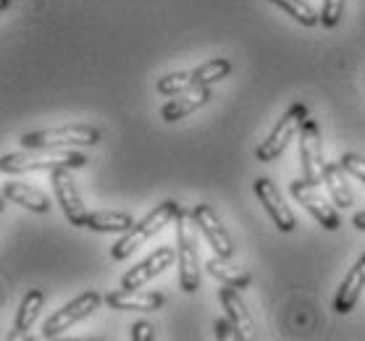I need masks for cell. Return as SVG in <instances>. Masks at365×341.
<instances>
[{
  "mask_svg": "<svg viewBox=\"0 0 365 341\" xmlns=\"http://www.w3.org/2000/svg\"><path fill=\"white\" fill-rule=\"evenodd\" d=\"M179 210H182V205H179L176 200L160 202L158 208L153 210V213H148V216L142 218L137 226H132V229H129V231H126L124 236H121V239L110 247V258H113V260H126L134 250H137V247H142L150 236H155L163 226L174 224V218H176V213H179Z\"/></svg>",
  "mask_w": 365,
  "mask_h": 341,
  "instance_id": "cell-1",
  "label": "cell"
},
{
  "mask_svg": "<svg viewBox=\"0 0 365 341\" xmlns=\"http://www.w3.org/2000/svg\"><path fill=\"white\" fill-rule=\"evenodd\" d=\"M82 168L87 158L82 152L71 150H29V152H9L0 158L3 174H24V171H53V168Z\"/></svg>",
  "mask_w": 365,
  "mask_h": 341,
  "instance_id": "cell-2",
  "label": "cell"
},
{
  "mask_svg": "<svg viewBox=\"0 0 365 341\" xmlns=\"http://www.w3.org/2000/svg\"><path fill=\"white\" fill-rule=\"evenodd\" d=\"M176 229V266H179V286L187 294H195L200 289V252L197 241L192 236L187 213L179 210L174 218Z\"/></svg>",
  "mask_w": 365,
  "mask_h": 341,
  "instance_id": "cell-3",
  "label": "cell"
},
{
  "mask_svg": "<svg viewBox=\"0 0 365 341\" xmlns=\"http://www.w3.org/2000/svg\"><path fill=\"white\" fill-rule=\"evenodd\" d=\"M26 150H61L71 145H98L100 132L87 124H68L61 129H42L21 137Z\"/></svg>",
  "mask_w": 365,
  "mask_h": 341,
  "instance_id": "cell-4",
  "label": "cell"
},
{
  "mask_svg": "<svg viewBox=\"0 0 365 341\" xmlns=\"http://www.w3.org/2000/svg\"><path fill=\"white\" fill-rule=\"evenodd\" d=\"M305 121H307V105L305 103H294L282 116V121L274 126V132L266 137V142H260V147L255 150V158L260 163H274L276 158H282V152L289 147V142L297 137Z\"/></svg>",
  "mask_w": 365,
  "mask_h": 341,
  "instance_id": "cell-5",
  "label": "cell"
},
{
  "mask_svg": "<svg viewBox=\"0 0 365 341\" xmlns=\"http://www.w3.org/2000/svg\"><path fill=\"white\" fill-rule=\"evenodd\" d=\"M100 302H103V297H100L98 291L90 289V291H84V294H79L76 300H71L61 310H56V313L45 320V325H42V336H45V339H56V336H61V333L68 331V328L76 325L79 320L90 318L92 313L100 308Z\"/></svg>",
  "mask_w": 365,
  "mask_h": 341,
  "instance_id": "cell-6",
  "label": "cell"
},
{
  "mask_svg": "<svg viewBox=\"0 0 365 341\" xmlns=\"http://www.w3.org/2000/svg\"><path fill=\"white\" fill-rule=\"evenodd\" d=\"M299 166H302V179L313 187L324 184V152H321V132L318 124L307 118L299 129Z\"/></svg>",
  "mask_w": 365,
  "mask_h": 341,
  "instance_id": "cell-7",
  "label": "cell"
},
{
  "mask_svg": "<svg viewBox=\"0 0 365 341\" xmlns=\"http://www.w3.org/2000/svg\"><path fill=\"white\" fill-rule=\"evenodd\" d=\"M50 182H53V189H56V200L63 208V216L71 221V226H87L90 221V213L84 208L82 197H79V189H76L74 179H71V168L61 166L50 171Z\"/></svg>",
  "mask_w": 365,
  "mask_h": 341,
  "instance_id": "cell-8",
  "label": "cell"
},
{
  "mask_svg": "<svg viewBox=\"0 0 365 341\" xmlns=\"http://www.w3.org/2000/svg\"><path fill=\"white\" fill-rule=\"evenodd\" d=\"M289 192H292V197H294V200H297L299 205L310 213V216L316 218L324 229H329V231H336V229L341 226L339 213L334 210V205H329V202L318 194L316 187H313L310 182H305V179H297V182H292Z\"/></svg>",
  "mask_w": 365,
  "mask_h": 341,
  "instance_id": "cell-9",
  "label": "cell"
},
{
  "mask_svg": "<svg viewBox=\"0 0 365 341\" xmlns=\"http://www.w3.org/2000/svg\"><path fill=\"white\" fill-rule=\"evenodd\" d=\"M190 216L200 231L205 234V239L210 241V247L216 250V255L232 260L234 241H232V236H229V231L221 226V221H218V216L213 213V208H210V205H195Z\"/></svg>",
  "mask_w": 365,
  "mask_h": 341,
  "instance_id": "cell-10",
  "label": "cell"
},
{
  "mask_svg": "<svg viewBox=\"0 0 365 341\" xmlns=\"http://www.w3.org/2000/svg\"><path fill=\"white\" fill-rule=\"evenodd\" d=\"M176 263V252L171 247H158V250L148 255L140 266H134L132 271H126L124 278H121V286L124 289H142L148 281H153L158 273H163L166 268H171Z\"/></svg>",
  "mask_w": 365,
  "mask_h": 341,
  "instance_id": "cell-11",
  "label": "cell"
},
{
  "mask_svg": "<svg viewBox=\"0 0 365 341\" xmlns=\"http://www.w3.org/2000/svg\"><path fill=\"white\" fill-rule=\"evenodd\" d=\"M252 187H255V194H257V200H260V205H266L268 216L274 218L276 229L284 234H289L292 229L297 226V221H294V216H292V210L284 205L282 192L276 189V184L271 182L268 176H257Z\"/></svg>",
  "mask_w": 365,
  "mask_h": 341,
  "instance_id": "cell-12",
  "label": "cell"
},
{
  "mask_svg": "<svg viewBox=\"0 0 365 341\" xmlns=\"http://www.w3.org/2000/svg\"><path fill=\"white\" fill-rule=\"evenodd\" d=\"M113 310H140V313H153V310L163 308V294L158 291H140V289H121L118 291H110L108 297H106Z\"/></svg>",
  "mask_w": 365,
  "mask_h": 341,
  "instance_id": "cell-13",
  "label": "cell"
},
{
  "mask_svg": "<svg viewBox=\"0 0 365 341\" xmlns=\"http://www.w3.org/2000/svg\"><path fill=\"white\" fill-rule=\"evenodd\" d=\"M210 98H213L210 87H205V84L202 87H192V90L176 95V100H168L163 105V110H160V116H163V121H182L184 116H190L197 108H202Z\"/></svg>",
  "mask_w": 365,
  "mask_h": 341,
  "instance_id": "cell-14",
  "label": "cell"
},
{
  "mask_svg": "<svg viewBox=\"0 0 365 341\" xmlns=\"http://www.w3.org/2000/svg\"><path fill=\"white\" fill-rule=\"evenodd\" d=\"M365 289V255L357 260L355 266L349 268V273L344 276L339 291H336V302H334V310L347 315L349 310L355 308L357 300H360V291Z\"/></svg>",
  "mask_w": 365,
  "mask_h": 341,
  "instance_id": "cell-15",
  "label": "cell"
},
{
  "mask_svg": "<svg viewBox=\"0 0 365 341\" xmlns=\"http://www.w3.org/2000/svg\"><path fill=\"white\" fill-rule=\"evenodd\" d=\"M218 300H221V305H224L226 315L234 320V325H237V331H240L242 339H255V320H252V315H250L247 308H245L240 291L234 289V286H226L224 283V289L218 291Z\"/></svg>",
  "mask_w": 365,
  "mask_h": 341,
  "instance_id": "cell-16",
  "label": "cell"
},
{
  "mask_svg": "<svg viewBox=\"0 0 365 341\" xmlns=\"http://www.w3.org/2000/svg\"><path fill=\"white\" fill-rule=\"evenodd\" d=\"M3 197L11 202H16L21 208L32 210V213H48L50 210V200L42 194L40 189H32L29 184L21 182H9L3 187Z\"/></svg>",
  "mask_w": 365,
  "mask_h": 341,
  "instance_id": "cell-17",
  "label": "cell"
},
{
  "mask_svg": "<svg viewBox=\"0 0 365 341\" xmlns=\"http://www.w3.org/2000/svg\"><path fill=\"white\" fill-rule=\"evenodd\" d=\"M207 273L213 276V278H218L221 283H226V286H234V289H247L250 283H252V276L247 273V271H242V268L232 266L229 263V258H221V255H216V258H210L205 263Z\"/></svg>",
  "mask_w": 365,
  "mask_h": 341,
  "instance_id": "cell-18",
  "label": "cell"
},
{
  "mask_svg": "<svg viewBox=\"0 0 365 341\" xmlns=\"http://www.w3.org/2000/svg\"><path fill=\"white\" fill-rule=\"evenodd\" d=\"M132 226L134 218L121 210H98V213H90V221H87V229L103 234H126Z\"/></svg>",
  "mask_w": 365,
  "mask_h": 341,
  "instance_id": "cell-19",
  "label": "cell"
},
{
  "mask_svg": "<svg viewBox=\"0 0 365 341\" xmlns=\"http://www.w3.org/2000/svg\"><path fill=\"white\" fill-rule=\"evenodd\" d=\"M324 184L326 189L331 192L334 205H339V208H349L352 205V192H349L347 182H344V166L341 163H326Z\"/></svg>",
  "mask_w": 365,
  "mask_h": 341,
  "instance_id": "cell-20",
  "label": "cell"
},
{
  "mask_svg": "<svg viewBox=\"0 0 365 341\" xmlns=\"http://www.w3.org/2000/svg\"><path fill=\"white\" fill-rule=\"evenodd\" d=\"M42 305H45V294H42L40 289H29V294L21 300V308H19V313H16V325H14V331L16 333L29 331L32 323L37 320V315H40Z\"/></svg>",
  "mask_w": 365,
  "mask_h": 341,
  "instance_id": "cell-21",
  "label": "cell"
},
{
  "mask_svg": "<svg viewBox=\"0 0 365 341\" xmlns=\"http://www.w3.org/2000/svg\"><path fill=\"white\" fill-rule=\"evenodd\" d=\"M271 3H274V6H279L284 14H289L297 24H302V26L321 24V14H316V11H313V6H307L305 0H271Z\"/></svg>",
  "mask_w": 365,
  "mask_h": 341,
  "instance_id": "cell-22",
  "label": "cell"
},
{
  "mask_svg": "<svg viewBox=\"0 0 365 341\" xmlns=\"http://www.w3.org/2000/svg\"><path fill=\"white\" fill-rule=\"evenodd\" d=\"M232 71V63L226 58H213L207 61V63H202V66H197L195 71H192V79H195V87H210V84H216L218 79H224L226 74Z\"/></svg>",
  "mask_w": 365,
  "mask_h": 341,
  "instance_id": "cell-23",
  "label": "cell"
},
{
  "mask_svg": "<svg viewBox=\"0 0 365 341\" xmlns=\"http://www.w3.org/2000/svg\"><path fill=\"white\" fill-rule=\"evenodd\" d=\"M195 87V79H192V71H176V74L163 76L158 82V92L160 95H182V92L192 90Z\"/></svg>",
  "mask_w": 365,
  "mask_h": 341,
  "instance_id": "cell-24",
  "label": "cell"
},
{
  "mask_svg": "<svg viewBox=\"0 0 365 341\" xmlns=\"http://www.w3.org/2000/svg\"><path fill=\"white\" fill-rule=\"evenodd\" d=\"M344 14V0H324V9H321V24L326 29H331L341 21Z\"/></svg>",
  "mask_w": 365,
  "mask_h": 341,
  "instance_id": "cell-25",
  "label": "cell"
},
{
  "mask_svg": "<svg viewBox=\"0 0 365 341\" xmlns=\"http://www.w3.org/2000/svg\"><path fill=\"white\" fill-rule=\"evenodd\" d=\"M339 163L344 166V171H347V174H352L355 179L365 182V158H363V155H357V152H344Z\"/></svg>",
  "mask_w": 365,
  "mask_h": 341,
  "instance_id": "cell-26",
  "label": "cell"
},
{
  "mask_svg": "<svg viewBox=\"0 0 365 341\" xmlns=\"http://www.w3.org/2000/svg\"><path fill=\"white\" fill-rule=\"evenodd\" d=\"M216 339H242L232 318L229 320H216Z\"/></svg>",
  "mask_w": 365,
  "mask_h": 341,
  "instance_id": "cell-27",
  "label": "cell"
},
{
  "mask_svg": "<svg viewBox=\"0 0 365 341\" xmlns=\"http://www.w3.org/2000/svg\"><path fill=\"white\" fill-rule=\"evenodd\" d=\"M153 339H155V328L150 323L140 320V323L132 325V341H153Z\"/></svg>",
  "mask_w": 365,
  "mask_h": 341,
  "instance_id": "cell-28",
  "label": "cell"
},
{
  "mask_svg": "<svg viewBox=\"0 0 365 341\" xmlns=\"http://www.w3.org/2000/svg\"><path fill=\"white\" fill-rule=\"evenodd\" d=\"M352 224H355L357 231H365V210H363V213H355V218H352Z\"/></svg>",
  "mask_w": 365,
  "mask_h": 341,
  "instance_id": "cell-29",
  "label": "cell"
},
{
  "mask_svg": "<svg viewBox=\"0 0 365 341\" xmlns=\"http://www.w3.org/2000/svg\"><path fill=\"white\" fill-rule=\"evenodd\" d=\"M11 6V0H3V9H9Z\"/></svg>",
  "mask_w": 365,
  "mask_h": 341,
  "instance_id": "cell-30",
  "label": "cell"
}]
</instances>
